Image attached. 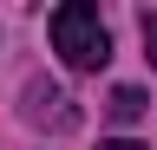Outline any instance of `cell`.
<instances>
[{
  "mask_svg": "<svg viewBox=\"0 0 157 150\" xmlns=\"http://www.w3.org/2000/svg\"><path fill=\"white\" fill-rule=\"evenodd\" d=\"M52 52H59L72 72H98V65L111 59V33H105V20H98L92 0L52 7Z\"/></svg>",
  "mask_w": 157,
  "mask_h": 150,
  "instance_id": "6da1fadb",
  "label": "cell"
},
{
  "mask_svg": "<svg viewBox=\"0 0 157 150\" xmlns=\"http://www.w3.org/2000/svg\"><path fill=\"white\" fill-rule=\"evenodd\" d=\"M105 111H111L118 124H137V118H144V111H151V98H144V91H137V85H118Z\"/></svg>",
  "mask_w": 157,
  "mask_h": 150,
  "instance_id": "7a4b0ae2",
  "label": "cell"
},
{
  "mask_svg": "<svg viewBox=\"0 0 157 150\" xmlns=\"http://www.w3.org/2000/svg\"><path fill=\"white\" fill-rule=\"evenodd\" d=\"M137 26H144V59H151V72H157V13H144Z\"/></svg>",
  "mask_w": 157,
  "mask_h": 150,
  "instance_id": "3957f363",
  "label": "cell"
},
{
  "mask_svg": "<svg viewBox=\"0 0 157 150\" xmlns=\"http://www.w3.org/2000/svg\"><path fill=\"white\" fill-rule=\"evenodd\" d=\"M98 150H151V144H131V137H111V144H98Z\"/></svg>",
  "mask_w": 157,
  "mask_h": 150,
  "instance_id": "277c9868",
  "label": "cell"
}]
</instances>
